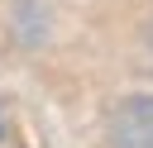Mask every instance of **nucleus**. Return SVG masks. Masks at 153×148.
<instances>
[{"mask_svg": "<svg viewBox=\"0 0 153 148\" xmlns=\"http://www.w3.org/2000/svg\"><path fill=\"white\" fill-rule=\"evenodd\" d=\"M105 138L110 148H153V95H124L115 100L110 119H105Z\"/></svg>", "mask_w": 153, "mask_h": 148, "instance_id": "obj_1", "label": "nucleus"}, {"mask_svg": "<svg viewBox=\"0 0 153 148\" xmlns=\"http://www.w3.org/2000/svg\"><path fill=\"white\" fill-rule=\"evenodd\" d=\"M14 33H19L24 43H43L48 19H43V10H38L33 0H19V10H14Z\"/></svg>", "mask_w": 153, "mask_h": 148, "instance_id": "obj_2", "label": "nucleus"}, {"mask_svg": "<svg viewBox=\"0 0 153 148\" xmlns=\"http://www.w3.org/2000/svg\"><path fill=\"white\" fill-rule=\"evenodd\" d=\"M0 138H5V119H0Z\"/></svg>", "mask_w": 153, "mask_h": 148, "instance_id": "obj_3", "label": "nucleus"}]
</instances>
